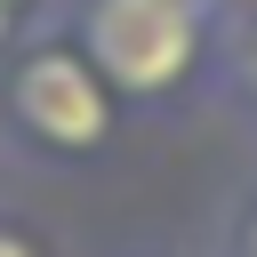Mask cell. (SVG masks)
<instances>
[{
	"mask_svg": "<svg viewBox=\"0 0 257 257\" xmlns=\"http://www.w3.org/2000/svg\"><path fill=\"white\" fill-rule=\"evenodd\" d=\"M88 48H96L104 80L153 96V88H177L185 64L201 56V16H193V0H96Z\"/></svg>",
	"mask_w": 257,
	"mask_h": 257,
	"instance_id": "6da1fadb",
	"label": "cell"
},
{
	"mask_svg": "<svg viewBox=\"0 0 257 257\" xmlns=\"http://www.w3.org/2000/svg\"><path fill=\"white\" fill-rule=\"evenodd\" d=\"M16 112H24L32 137H48V145H64V153H88V145L104 137V88H96V72H88L80 56H64V48H40V56L16 72Z\"/></svg>",
	"mask_w": 257,
	"mask_h": 257,
	"instance_id": "7a4b0ae2",
	"label": "cell"
},
{
	"mask_svg": "<svg viewBox=\"0 0 257 257\" xmlns=\"http://www.w3.org/2000/svg\"><path fill=\"white\" fill-rule=\"evenodd\" d=\"M0 257H32V241H16V233H0Z\"/></svg>",
	"mask_w": 257,
	"mask_h": 257,
	"instance_id": "3957f363",
	"label": "cell"
},
{
	"mask_svg": "<svg viewBox=\"0 0 257 257\" xmlns=\"http://www.w3.org/2000/svg\"><path fill=\"white\" fill-rule=\"evenodd\" d=\"M249 88H257V40H249Z\"/></svg>",
	"mask_w": 257,
	"mask_h": 257,
	"instance_id": "277c9868",
	"label": "cell"
},
{
	"mask_svg": "<svg viewBox=\"0 0 257 257\" xmlns=\"http://www.w3.org/2000/svg\"><path fill=\"white\" fill-rule=\"evenodd\" d=\"M249 257H257V225H249Z\"/></svg>",
	"mask_w": 257,
	"mask_h": 257,
	"instance_id": "5b68a950",
	"label": "cell"
}]
</instances>
